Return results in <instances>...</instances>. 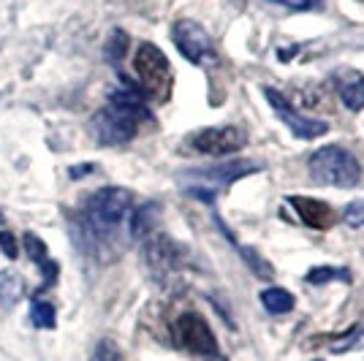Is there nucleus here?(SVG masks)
Segmentation results:
<instances>
[{
    "instance_id": "nucleus-23",
    "label": "nucleus",
    "mask_w": 364,
    "mask_h": 361,
    "mask_svg": "<svg viewBox=\"0 0 364 361\" xmlns=\"http://www.w3.org/2000/svg\"><path fill=\"white\" fill-rule=\"evenodd\" d=\"M343 220L350 228H364V201H353L343 210Z\"/></svg>"
},
{
    "instance_id": "nucleus-15",
    "label": "nucleus",
    "mask_w": 364,
    "mask_h": 361,
    "mask_svg": "<svg viewBox=\"0 0 364 361\" xmlns=\"http://www.w3.org/2000/svg\"><path fill=\"white\" fill-rule=\"evenodd\" d=\"M261 304L267 307V313L283 316V313L294 310V296L286 288H267V291H261Z\"/></svg>"
},
{
    "instance_id": "nucleus-2",
    "label": "nucleus",
    "mask_w": 364,
    "mask_h": 361,
    "mask_svg": "<svg viewBox=\"0 0 364 361\" xmlns=\"http://www.w3.org/2000/svg\"><path fill=\"white\" fill-rule=\"evenodd\" d=\"M141 122H152V114L141 104L139 90H117L109 95V104L101 112H95L90 134L104 147H120L136 139Z\"/></svg>"
},
{
    "instance_id": "nucleus-22",
    "label": "nucleus",
    "mask_w": 364,
    "mask_h": 361,
    "mask_svg": "<svg viewBox=\"0 0 364 361\" xmlns=\"http://www.w3.org/2000/svg\"><path fill=\"white\" fill-rule=\"evenodd\" d=\"M90 361H122V359H120L117 345H114L112 340H104V343H98V347L92 350Z\"/></svg>"
},
{
    "instance_id": "nucleus-25",
    "label": "nucleus",
    "mask_w": 364,
    "mask_h": 361,
    "mask_svg": "<svg viewBox=\"0 0 364 361\" xmlns=\"http://www.w3.org/2000/svg\"><path fill=\"white\" fill-rule=\"evenodd\" d=\"M269 3L286 6V9H291V11H310L313 6H318V0H269Z\"/></svg>"
},
{
    "instance_id": "nucleus-20",
    "label": "nucleus",
    "mask_w": 364,
    "mask_h": 361,
    "mask_svg": "<svg viewBox=\"0 0 364 361\" xmlns=\"http://www.w3.org/2000/svg\"><path fill=\"white\" fill-rule=\"evenodd\" d=\"M128 52V36L122 31H114L109 36V44H107V58L112 63H120Z\"/></svg>"
},
{
    "instance_id": "nucleus-13",
    "label": "nucleus",
    "mask_w": 364,
    "mask_h": 361,
    "mask_svg": "<svg viewBox=\"0 0 364 361\" xmlns=\"http://www.w3.org/2000/svg\"><path fill=\"white\" fill-rule=\"evenodd\" d=\"M22 244H25V253H28V258H31L38 269H41V274H44L46 283H55V280H58V264L49 258L44 242L38 239L36 234H25V237H22Z\"/></svg>"
},
{
    "instance_id": "nucleus-12",
    "label": "nucleus",
    "mask_w": 364,
    "mask_h": 361,
    "mask_svg": "<svg viewBox=\"0 0 364 361\" xmlns=\"http://www.w3.org/2000/svg\"><path fill=\"white\" fill-rule=\"evenodd\" d=\"M337 92L350 112L364 109V76L359 71H343L337 76Z\"/></svg>"
},
{
    "instance_id": "nucleus-21",
    "label": "nucleus",
    "mask_w": 364,
    "mask_h": 361,
    "mask_svg": "<svg viewBox=\"0 0 364 361\" xmlns=\"http://www.w3.org/2000/svg\"><path fill=\"white\" fill-rule=\"evenodd\" d=\"M240 253L245 256V264H250V269L256 271L258 277H272L274 274L272 266H269L267 261H261V256H258L253 247H240Z\"/></svg>"
},
{
    "instance_id": "nucleus-10",
    "label": "nucleus",
    "mask_w": 364,
    "mask_h": 361,
    "mask_svg": "<svg viewBox=\"0 0 364 361\" xmlns=\"http://www.w3.org/2000/svg\"><path fill=\"white\" fill-rule=\"evenodd\" d=\"M264 98L269 101V106L274 109V114L283 120V125L289 128L291 134L296 136V139H304V141H310V139H318L329 131V125L323 120H316V117H304L299 114L291 101L283 95V92H277L274 87H264Z\"/></svg>"
},
{
    "instance_id": "nucleus-3",
    "label": "nucleus",
    "mask_w": 364,
    "mask_h": 361,
    "mask_svg": "<svg viewBox=\"0 0 364 361\" xmlns=\"http://www.w3.org/2000/svg\"><path fill=\"white\" fill-rule=\"evenodd\" d=\"M261 171V166L253 161H228L220 166H207V168H188L185 174H180V188L185 196L198 198V201H207L213 204L215 198L226 190L231 182L242 180Z\"/></svg>"
},
{
    "instance_id": "nucleus-6",
    "label": "nucleus",
    "mask_w": 364,
    "mask_h": 361,
    "mask_svg": "<svg viewBox=\"0 0 364 361\" xmlns=\"http://www.w3.org/2000/svg\"><path fill=\"white\" fill-rule=\"evenodd\" d=\"M144 266L158 277V280H168L174 274H180L188 266V250L182 247L180 242H174L166 234H150L144 237Z\"/></svg>"
},
{
    "instance_id": "nucleus-4",
    "label": "nucleus",
    "mask_w": 364,
    "mask_h": 361,
    "mask_svg": "<svg viewBox=\"0 0 364 361\" xmlns=\"http://www.w3.org/2000/svg\"><path fill=\"white\" fill-rule=\"evenodd\" d=\"M310 177L318 185H329V188H353L362 180V166L356 161V155H350L343 147H321L310 155L307 161Z\"/></svg>"
},
{
    "instance_id": "nucleus-17",
    "label": "nucleus",
    "mask_w": 364,
    "mask_h": 361,
    "mask_svg": "<svg viewBox=\"0 0 364 361\" xmlns=\"http://www.w3.org/2000/svg\"><path fill=\"white\" fill-rule=\"evenodd\" d=\"M304 280H307L310 286H323V283H332V280L350 283V271L343 269V266H316V269L307 271Z\"/></svg>"
},
{
    "instance_id": "nucleus-7",
    "label": "nucleus",
    "mask_w": 364,
    "mask_h": 361,
    "mask_svg": "<svg viewBox=\"0 0 364 361\" xmlns=\"http://www.w3.org/2000/svg\"><path fill=\"white\" fill-rule=\"evenodd\" d=\"M174 343L182 350L204 356V359H218L220 356V347H218V340H215L210 323L198 313H182L174 320Z\"/></svg>"
},
{
    "instance_id": "nucleus-9",
    "label": "nucleus",
    "mask_w": 364,
    "mask_h": 361,
    "mask_svg": "<svg viewBox=\"0 0 364 361\" xmlns=\"http://www.w3.org/2000/svg\"><path fill=\"white\" fill-rule=\"evenodd\" d=\"M188 144L193 152L220 158V155H231V152L242 150L247 144V134L240 125H215V128H201L196 134H191Z\"/></svg>"
},
{
    "instance_id": "nucleus-24",
    "label": "nucleus",
    "mask_w": 364,
    "mask_h": 361,
    "mask_svg": "<svg viewBox=\"0 0 364 361\" xmlns=\"http://www.w3.org/2000/svg\"><path fill=\"white\" fill-rule=\"evenodd\" d=\"M0 250L6 253V258L19 256V244H16V237L11 231H0Z\"/></svg>"
},
{
    "instance_id": "nucleus-26",
    "label": "nucleus",
    "mask_w": 364,
    "mask_h": 361,
    "mask_svg": "<svg viewBox=\"0 0 364 361\" xmlns=\"http://www.w3.org/2000/svg\"><path fill=\"white\" fill-rule=\"evenodd\" d=\"M92 171H95V166L85 163V166H74L68 174H71V180H79V177H87V174H92Z\"/></svg>"
},
{
    "instance_id": "nucleus-16",
    "label": "nucleus",
    "mask_w": 364,
    "mask_h": 361,
    "mask_svg": "<svg viewBox=\"0 0 364 361\" xmlns=\"http://www.w3.org/2000/svg\"><path fill=\"white\" fill-rule=\"evenodd\" d=\"M25 293V280L16 271H0V301L3 304H16Z\"/></svg>"
},
{
    "instance_id": "nucleus-18",
    "label": "nucleus",
    "mask_w": 364,
    "mask_h": 361,
    "mask_svg": "<svg viewBox=\"0 0 364 361\" xmlns=\"http://www.w3.org/2000/svg\"><path fill=\"white\" fill-rule=\"evenodd\" d=\"M356 347H364V318L356 326H350L340 340H334L332 353H348V350H356Z\"/></svg>"
},
{
    "instance_id": "nucleus-14",
    "label": "nucleus",
    "mask_w": 364,
    "mask_h": 361,
    "mask_svg": "<svg viewBox=\"0 0 364 361\" xmlns=\"http://www.w3.org/2000/svg\"><path fill=\"white\" fill-rule=\"evenodd\" d=\"M158 215H161V207H158L155 201L141 204L139 210H134V215H128V217H131V220H128V234H131L134 239H144V237L155 234L152 228L158 223Z\"/></svg>"
},
{
    "instance_id": "nucleus-1",
    "label": "nucleus",
    "mask_w": 364,
    "mask_h": 361,
    "mask_svg": "<svg viewBox=\"0 0 364 361\" xmlns=\"http://www.w3.org/2000/svg\"><path fill=\"white\" fill-rule=\"evenodd\" d=\"M134 212V193L125 188H101L85 198L82 212L71 220L76 247L98 261H114L122 253L120 226Z\"/></svg>"
},
{
    "instance_id": "nucleus-11",
    "label": "nucleus",
    "mask_w": 364,
    "mask_h": 361,
    "mask_svg": "<svg viewBox=\"0 0 364 361\" xmlns=\"http://www.w3.org/2000/svg\"><path fill=\"white\" fill-rule=\"evenodd\" d=\"M286 201L296 210V215H299V220H302L304 226L316 228V231L334 226V220H337V215H334V210L326 201L307 198V196H289Z\"/></svg>"
},
{
    "instance_id": "nucleus-8",
    "label": "nucleus",
    "mask_w": 364,
    "mask_h": 361,
    "mask_svg": "<svg viewBox=\"0 0 364 361\" xmlns=\"http://www.w3.org/2000/svg\"><path fill=\"white\" fill-rule=\"evenodd\" d=\"M171 38L182 58L191 60L193 65H210L215 60V44L210 33L193 19H177L171 28Z\"/></svg>"
},
{
    "instance_id": "nucleus-5",
    "label": "nucleus",
    "mask_w": 364,
    "mask_h": 361,
    "mask_svg": "<svg viewBox=\"0 0 364 361\" xmlns=\"http://www.w3.org/2000/svg\"><path fill=\"white\" fill-rule=\"evenodd\" d=\"M134 71H136L139 79V90L147 98L166 101L171 95L174 74H171L168 58L155 44H139L136 55H134Z\"/></svg>"
},
{
    "instance_id": "nucleus-19",
    "label": "nucleus",
    "mask_w": 364,
    "mask_h": 361,
    "mask_svg": "<svg viewBox=\"0 0 364 361\" xmlns=\"http://www.w3.org/2000/svg\"><path fill=\"white\" fill-rule=\"evenodd\" d=\"M31 320L33 326H38V329H55V323H58L55 307L44 299H36L31 304Z\"/></svg>"
}]
</instances>
